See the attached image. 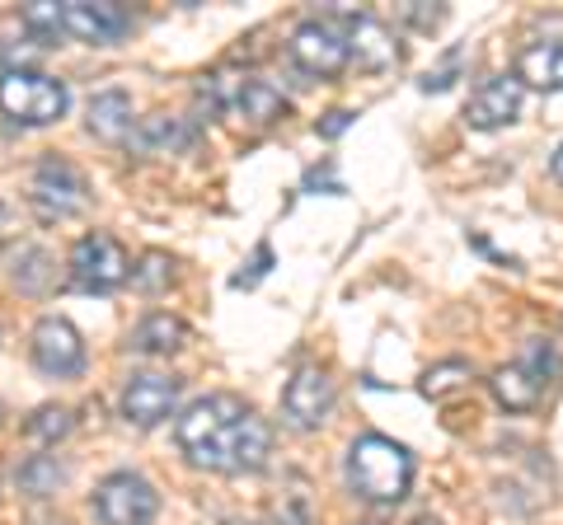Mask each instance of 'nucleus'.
<instances>
[{
  "mask_svg": "<svg viewBox=\"0 0 563 525\" xmlns=\"http://www.w3.org/2000/svg\"><path fill=\"white\" fill-rule=\"evenodd\" d=\"M62 20H66L70 38L95 43V47H109L132 29V14H128V5H118V0H66Z\"/></svg>",
  "mask_w": 563,
  "mask_h": 525,
  "instance_id": "obj_9",
  "label": "nucleus"
},
{
  "mask_svg": "<svg viewBox=\"0 0 563 525\" xmlns=\"http://www.w3.org/2000/svg\"><path fill=\"white\" fill-rule=\"evenodd\" d=\"M0 262H5V277H10V282L20 287L24 295L47 291V287H52V277H57V258H52L43 244H29V239L10 244V249L0 254Z\"/></svg>",
  "mask_w": 563,
  "mask_h": 525,
  "instance_id": "obj_13",
  "label": "nucleus"
},
{
  "mask_svg": "<svg viewBox=\"0 0 563 525\" xmlns=\"http://www.w3.org/2000/svg\"><path fill=\"white\" fill-rule=\"evenodd\" d=\"M268 268H273V249H268V244H258L254 258H250V268L235 272V277H231V287H235V291H250V287H258L263 277H268Z\"/></svg>",
  "mask_w": 563,
  "mask_h": 525,
  "instance_id": "obj_27",
  "label": "nucleus"
},
{
  "mask_svg": "<svg viewBox=\"0 0 563 525\" xmlns=\"http://www.w3.org/2000/svg\"><path fill=\"white\" fill-rule=\"evenodd\" d=\"M517 80L521 90H563V43L544 38V43H531L517 57Z\"/></svg>",
  "mask_w": 563,
  "mask_h": 525,
  "instance_id": "obj_18",
  "label": "nucleus"
},
{
  "mask_svg": "<svg viewBox=\"0 0 563 525\" xmlns=\"http://www.w3.org/2000/svg\"><path fill=\"white\" fill-rule=\"evenodd\" d=\"M99 142H132V94L128 90H103L90 99V118H85Z\"/></svg>",
  "mask_w": 563,
  "mask_h": 525,
  "instance_id": "obj_17",
  "label": "nucleus"
},
{
  "mask_svg": "<svg viewBox=\"0 0 563 525\" xmlns=\"http://www.w3.org/2000/svg\"><path fill=\"white\" fill-rule=\"evenodd\" d=\"M455 71H461V52H451V57H446V66H442V71H428V76H422V90H446V85L455 80Z\"/></svg>",
  "mask_w": 563,
  "mask_h": 525,
  "instance_id": "obj_28",
  "label": "nucleus"
},
{
  "mask_svg": "<svg viewBox=\"0 0 563 525\" xmlns=\"http://www.w3.org/2000/svg\"><path fill=\"white\" fill-rule=\"evenodd\" d=\"M169 277H174V262H169V254H161V249H151V254H141V262L132 268V282L141 287V291H165L169 287Z\"/></svg>",
  "mask_w": 563,
  "mask_h": 525,
  "instance_id": "obj_25",
  "label": "nucleus"
},
{
  "mask_svg": "<svg viewBox=\"0 0 563 525\" xmlns=\"http://www.w3.org/2000/svg\"><path fill=\"white\" fill-rule=\"evenodd\" d=\"M493 394H498V404L507 409V413H526V409H536L540 404V394H544V384L526 371L521 361H512V366H498L493 371Z\"/></svg>",
  "mask_w": 563,
  "mask_h": 525,
  "instance_id": "obj_20",
  "label": "nucleus"
},
{
  "mask_svg": "<svg viewBox=\"0 0 563 525\" xmlns=\"http://www.w3.org/2000/svg\"><path fill=\"white\" fill-rule=\"evenodd\" d=\"M179 409V380L169 376H132L122 384V417L132 427H161Z\"/></svg>",
  "mask_w": 563,
  "mask_h": 525,
  "instance_id": "obj_10",
  "label": "nucleus"
},
{
  "mask_svg": "<svg viewBox=\"0 0 563 525\" xmlns=\"http://www.w3.org/2000/svg\"><path fill=\"white\" fill-rule=\"evenodd\" d=\"M192 136H198V127L184 118H169V113H151L141 118L132 127V146L146 150V155H179L192 146Z\"/></svg>",
  "mask_w": 563,
  "mask_h": 525,
  "instance_id": "obj_14",
  "label": "nucleus"
},
{
  "mask_svg": "<svg viewBox=\"0 0 563 525\" xmlns=\"http://www.w3.org/2000/svg\"><path fill=\"white\" fill-rule=\"evenodd\" d=\"M174 436L192 465L217 474H258L273 455V427L240 394H207L188 404Z\"/></svg>",
  "mask_w": 563,
  "mask_h": 525,
  "instance_id": "obj_1",
  "label": "nucleus"
},
{
  "mask_svg": "<svg viewBox=\"0 0 563 525\" xmlns=\"http://www.w3.org/2000/svg\"><path fill=\"white\" fill-rule=\"evenodd\" d=\"M413 525H442V521H413Z\"/></svg>",
  "mask_w": 563,
  "mask_h": 525,
  "instance_id": "obj_33",
  "label": "nucleus"
},
{
  "mask_svg": "<svg viewBox=\"0 0 563 525\" xmlns=\"http://www.w3.org/2000/svg\"><path fill=\"white\" fill-rule=\"evenodd\" d=\"M554 179L563 183V146H559V155H554Z\"/></svg>",
  "mask_w": 563,
  "mask_h": 525,
  "instance_id": "obj_32",
  "label": "nucleus"
},
{
  "mask_svg": "<svg viewBox=\"0 0 563 525\" xmlns=\"http://www.w3.org/2000/svg\"><path fill=\"white\" fill-rule=\"evenodd\" d=\"M20 24L33 33V38H43V43H62L66 38L62 5H52V0H33V5H24L20 10Z\"/></svg>",
  "mask_w": 563,
  "mask_h": 525,
  "instance_id": "obj_22",
  "label": "nucleus"
},
{
  "mask_svg": "<svg viewBox=\"0 0 563 525\" xmlns=\"http://www.w3.org/2000/svg\"><path fill=\"white\" fill-rule=\"evenodd\" d=\"M291 62L314 80H333L352 62L347 57V38L329 20H310V24H301L291 33Z\"/></svg>",
  "mask_w": 563,
  "mask_h": 525,
  "instance_id": "obj_8",
  "label": "nucleus"
},
{
  "mask_svg": "<svg viewBox=\"0 0 563 525\" xmlns=\"http://www.w3.org/2000/svg\"><path fill=\"white\" fill-rule=\"evenodd\" d=\"M95 512L103 525H155L161 516V493L151 488V479L118 469L95 488Z\"/></svg>",
  "mask_w": 563,
  "mask_h": 525,
  "instance_id": "obj_4",
  "label": "nucleus"
},
{
  "mask_svg": "<svg viewBox=\"0 0 563 525\" xmlns=\"http://www.w3.org/2000/svg\"><path fill=\"white\" fill-rule=\"evenodd\" d=\"M62 483H66V465L57 455H29L20 465V488L29 498H52Z\"/></svg>",
  "mask_w": 563,
  "mask_h": 525,
  "instance_id": "obj_21",
  "label": "nucleus"
},
{
  "mask_svg": "<svg viewBox=\"0 0 563 525\" xmlns=\"http://www.w3.org/2000/svg\"><path fill=\"white\" fill-rule=\"evenodd\" d=\"M521 113V80L517 76H488L479 90H474L465 122L474 132H493V127H507Z\"/></svg>",
  "mask_w": 563,
  "mask_h": 525,
  "instance_id": "obj_12",
  "label": "nucleus"
},
{
  "mask_svg": "<svg viewBox=\"0 0 563 525\" xmlns=\"http://www.w3.org/2000/svg\"><path fill=\"white\" fill-rule=\"evenodd\" d=\"M282 409H287L291 427H320L329 409H333V380L329 371H320V366H301L291 380H287V394H282Z\"/></svg>",
  "mask_w": 563,
  "mask_h": 525,
  "instance_id": "obj_11",
  "label": "nucleus"
},
{
  "mask_svg": "<svg viewBox=\"0 0 563 525\" xmlns=\"http://www.w3.org/2000/svg\"><path fill=\"white\" fill-rule=\"evenodd\" d=\"M184 338H188V324L179 320V314L155 310L128 334V347L132 353H146V357H169V353H179L184 347Z\"/></svg>",
  "mask_w": 563,
  "mask_h": 525,
  "instance_id": "obj_16",
  "label": "nucleus"
},
{
  "mask_svg": "<svg viewBox=\"0 0 563 525\" xmlns=\"http://www.w3.org/2000/svg\"><path fill=\"white\" fill-rule=\"evenodd\" d=\"M347 57L362 66V71H385V66L399 62V47L390 38V29L380 20H352V33H347Z\"/></svg>",
  "mask_w": 563,
  "mask_h": 525,
  "instance_id": "obj_15",
  "label": "nucleus"
},
{
  "mask_svg": "<svg viewBox=\"0 0 563 525\" xmlns=\"http://www.w3.org/2000/svg\"><path fill=\"white\" fill-rule=\"evenodd\" d=\"M29 525H70V521H62V516H33Z\"/></svg>",
  "mask_w": 563,
  "mask_h": 525,
  "instance_id": "obj_31",
  "label": "nucleus"
},
{
  "mask_svg": "<svg viewBox=\"0 0 563 525\" xmlns=\"http://www.w3.org/2000/svg\"><path fill=\"white\" fill-rule=\"evenodd\" d=\"M347 483L366 502H399L413 483V455L380 432H366L347 446Z\"/></svg>",
  "mask_w": 563,
  "mask_h": 525,
  "instance_id": "obj_2",
  "label": "nucleus"
},
{
  "mask_svg": "<svg viewBox=\"0 0 563 525\" xmlns=\"http://www.w3.org/2000/svg\"><path fill=\"white\" fill-rule=\"evenodd\" d=\"M33 366L52 380H66V376H80L85 371V343L76 334V324L62 320V314H43L33 324Z\"/></svg>",
  "mask_w": 563,
  "mask_h": 525,
  "instance_id": "obj_7",
  "label": "nucleus"
},
{
  "mask_svg": "<svg viewBox=\"0 0 563 525\" xmlns=\"http://www.w3.org/2000/svg\"><path fill=\"white\" fill-rule=\"evenodd\" d=\"M231 109L250 122V127H268V122H277L282 113H287V99H282V90L268 80H240Z\"/></svg>",
  "mask_w": 563,
  "mask_h": 525,
  "instance_id": "obj_19",
  "label": "nucleus"
},
{
  "mask_svg": "<svg viewBox=\"0 0 563 525\" xmlns=\"http://www.w3.org/2000/svg\"><path fill=\"white\" fill-rule=\"evenodd\" d=\"M70 277L80 291H118L132 277V258L113 235H85L70 249Z\"/></svg>",
  "mask_w": 563,
  "mask_h": 525,
  "instance_id": "obj_6",
  "label": "nucleus"
},
{
  "mask_svg": "<svg viewBox=\"0 0 563 525\" xmlns=\"http://www.w3.org/2000/svg\"><path fill=\"white\" fill-rule=\"evenodd\" d=\"M404 20H413V24H422V29H428V24H437V20H442V10H418V5H409V10H404Z\"/></svg>",
  "mask_w": 563,
  "mask_h": 525,
  "instance_id": "obj_30",
  "label": "nucleus"
},
{
  "mask_svg": "<svg viewBox=\"0 0 563 525\" xmlns=\"http://www.w3.org/2000/svg\"><path fill=\"white\" fill-rule=\"evenodd\" d=\"M0 113L20 122V127H47V122H57L66 113V85L43 71L10 66L0 76Z\"/></svg>",
  "mask_w": 563,
  "mask_h": 525,
  "instance_id": "obj_3",
  "label": "nucleus"
},
{
  "mask_svg": "<svg viewBox=\"0 0 563 525\" xmlns=\"http://www.w3.org/2000/svg\"><path fill=\"white\" fill-rule=\"evenodd\" d=\"M470 380V366L465 361H442V366H432L428 376H422V394L428 399H442L451 390H461V384Z\"/></svg>",
  "mask_w": 563,
  "mask_h": 525,
  "instance_id": "obj_26",
  "label": "nucleus"
},
{
  "mask_svg": "<svg viewBox=\"0 0 563 525\" xmlns=\"http://www.w3.org/2000/svg\"><path fill=\"white\" fill-rule=\"evenodd\" d=\"M521 366H526V371H531L540 384H550V380L559 376V347H554L550 338H526Z\"/></svg>",
  "mask_w": 563,
  "mask_h": 525,
  "instance_id": "obj_24",
  "label": "nucleus"
},
{
  "mask_svg": "<svg viewBox=\"0 0 563 525\" xmlns=\"http://www.w3.org/2000/svg\"><path fill=\"white\" fill-rule=\"evenodd\" d=\"M70 427H76V417H70V409H57V404H43L38 413L29 417V436L38 446H57Z\"/></svg>",
  "mask_w": 563,
  "mask_h": 525,
  "instance_id": "obj_23",
  "label": "nucleus"
},
{
  "mask_svg": "<svg viewBox=\"0 0 563 525\" xmlns=\"http://www.w3.org/2000/svg\"><path fill=\"white\" fill-rule=\"evenodd\" d=\"M352 127V113L347 109H339V113H329L324 122H320V136H343Z\"/></svg>",
  "mask_w": 563,
  "mask_h": 525,
  "instance_id": "obj_29",
  "label": "nucleus"
},
{
  "mask_svg": "<svg viewBox=\"0 0 563 525\" xmlns=\"http://www.w3.org/2000/svg\"><path fill=\"white\" fill-rule=\"evenodd\" d=\"M0 221H5V206H0Z\"/></svg>",
  "mask_w": 563,
  "mask_h": 525,
  "instance_id": "obj_34",
  "label": "nucleus"
},
{
  "mask_svg": "<svg viewBox=\"0 0 563 525\" xmlns=\"http://www.w3.org/2000/svg\"><path fill=\"white\" fill-rule=\"evenodd\" d=\"M33 206H38L43 221H66V216H80L85 206H90V188H85L80 169L70 160H57V155H47V160L33 169Z\"/></svg>",
  "mask_w": 563,
  "mask_h": 525,
  "instance_id": "obj_5",
  "label": "nucleus"
}]
</instances>
